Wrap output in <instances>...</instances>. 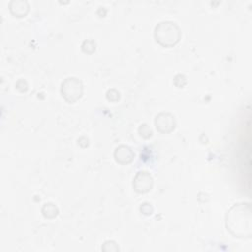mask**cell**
<instances>
[{"label": "cell", "instance_id": "7a4b0ae2", "mask_svg": "<svg viewBox=\"0 0 252 252\" xmlns=\"http://www.w3.org/2000/svg\"><path fill=\"white\" fill-rule=\"evenodd\" d=\"M155 36L157 41L162 45H173L179 40L180 31L177 25L173 22H161L159 23L155 31Z\"/></svg>", "mask_w": 252, "mask_h": 252}, {"label": "cell", "instance_id": "3957f363", "mask_svg": "<svg viewBox=\"0 0 252 252\" xmlns=\"http://www.w3.org/2000/svg\"><path fill=\"white\" fill-rule=\"evenodd\" d=\"M82 84L76 78H67L62 83V95L70 102H74L79 99L82 95Z\"/></svg>", "mask_w": 252, "mask_h": 252}, {"label": "cell", "instance_id": "6da1fadb", "mask_svg": "<svg viewBox=\"0 0 252 252\" xmlns=\"http://www.w3.org/2000/svg\"><path fill=\"white\" fill-rule=\"evenodd\" d=\"M247 213H249V210ZM246 214H244V204L234 206L227 214V227L236 236L242 237L246 235L245 229L250 231V219L245 220Z\"/></svg>", "mask_w": 252, "mask_h": 252}, {"label": "cell", "instance_id": "52a82bcc", "mask_svg": "<svg viewBox=\"0 0 252 252\" xmlns=\"http://www.w3.org/2000/svg\"><path fill=\"white\" fill-rule=\"evenodd\" d=\"M29 5L26 1H12L10 3V10L14 15L23 16L28 12Z\"/></svg>", "mask_w": 252, "mask_h": 252}, {"label": "cell", "instance_id": "5b68a950", "mask_svg": "<svg viewBox=\"0 0 252 252\" xmlns=\"http://www.w3.org/2000/svg\"><path fill=\"white\" fill-rule=\"evenodd\" d=\"M157 128L161 132H169L174 128V117L169 113H160L156 119Z\"/></svg>", "mask_w": 252, "mask_h": 252}, {"label": "cell", "instance_id": "8992f818", "mask_svg": "<svg viewBox=\"0 0 252 252\" xmlns=\"http://www.w3.org/2000/svg\"><path fill=\"white\" fill-rule=\"evenodd\" d=\"M114 156H115L116 160L121 163L130 162L134 158L133 152L131 151V149L129 147H126V146L118 147L114 153Z\"/></svg>", "mask_w": 252, "mask_h": 252}, {"label": "cell", "instance_id": "ba28073f", "mask_svg": "<svg viewBox=\"0 0 252 252\" xmlns=\"http://www.w3.org/2000/svg\"><path fill=\"white\" fill-rule=\"evenodd\" d=\"M43 215L46 218H53L57 215V208L53 204H45L42 209Z\"/></svg>", "mask_w": 252, "mask_h": 252}, {"label": "cell", "instance_id": "277c9868", "mask_svg": "<svg viewBox=\"0 0 252 252\" xmlns=\"http://www.w3.org/2000/svg\"><path fill=\"white\" fill-rule=\"evenodd\" d=\"M152 185H153V178L148 172L146 171L138 172V174L134 179V186L138 192H141V193L147 192L151 190Z\"/></svg>", "mask_w": 252, "mask_h": 252}]
</instances>
